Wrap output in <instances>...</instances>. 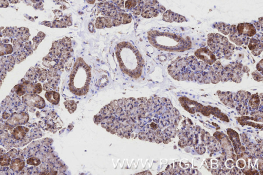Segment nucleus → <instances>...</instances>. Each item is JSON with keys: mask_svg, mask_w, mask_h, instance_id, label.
Segmentation results:
<instances>
[{"mask_svg": "<svg viewBox=\"0 0 263 175\" xmlns=\"http://www.w3.org/2000/svg\"><path fill=\"white\" fill-rule=\"evenodd\" d=\"M105 21H106L105 27H107V28H110L111 27L113 26V21L111 20V19L110 18H106Z\"/></svg>", "mask_w": 263, "mask_h": 175, "instance_id": "obj_26", "label": "nucleus"}, {"mask_svg": "<svg viewBox=\"0 0 263 175\" xmlns=\"http://www.w3.org/2000/svg\"><path fill=\"white\" fill-rule=\"evenodd\" d=\"M216 26H214V28H216L219 31L221 32L225 35H228L230 32V25L224 23L220 22L219 23H215Z\"/></svg>", "mask_w": 263, "mask_h": 175, "instance_id": "obj_9", "label": "nucleus"}, {"mask_svg": "<svg viewBox=\"0 0 263 175\" xmlns=\"http://www.w3.org/2000/svg\"><path fill=\"white\" fill-rule=\"evenodd\" d=\"M208 73L209 75L210 81H211V82L214 83V84H216L217 83L219 82V81H220L219 77L218 76V75H216L214 72L210 71V72Z\"/></svg>", "mask_w": 263, "mask_h": 175, "instance_id": "obj_16", "label": "nucleus"}, {"mask_svg": "<svg viewBox=\"0 0 263 175\" xmlns=\"http://www.w3.org/2000/svg\"><path fill=\"white\" fill-rule=\"evenodd\" d=\"M195 55L197 58L204 61L208 64H213L216 60V56L208 47H204L197 49L195 52Z\"/></svg>", "mask_w": 263, "mask_h": 175, "instance_id": "obj_2", "label": "nucleus"}, {"mask_svg": "<svg viewBox=\"0 0 263 175\" xmlns=\"http://www.w3.org/2000/svg\"><path fill=\"white\" fill-rule=\"evenodd\" d=\"M28 119V115L26 113H16L12 115L10 119H8L7 123L12 126H17L25 124L27 122Z\"/></svg>", "mask_w": 263, "mask_h": 175, "instance_id": "obj_4", "label": "nucleus"}, {"mask_svg": "<svg viewBox=\"0 0 263 175\" xmlns=\"http://www.w3.org/2000/svg\"><path fill=\"white\" fill-rule=\"evenodd\" d=\"M237 164L238 167H239V168H241V169H242V168L244 167L245 163V162L243 160L240 159L239 161H237Z\"/></svg>", "mask_w": 263, "mask_h": 175, "instance_id": "obj_27", "label": "nucleus"}, {"mask_svg": "<svg viewBox=\"0 0 263 175\" xmlns=\"http://www.w3.org/2000/svg\"><path fill=\"white\" fill-rule=\"evenodd\" d=\"M207 43L211 51L220 58L222 57L229 42L227 38L221 34H210L208 35Z\"/></svg>", "mask_w": 263, "mask_h": 175, "instance_id": "obj_1", "label": "nucleus"}, {"mask_svg": "<svg viewBox=\"0 0 263 175\" xmlns=\"http://www.w3.org/2000/svg\"><path fill=\"white\" fill-rule=\"evenodd\" d=\"M137 2L136 0H128L125 3V8L127 9H131L134 7L136 5Z\"/></svg>", "mask_w": 263, "mask_h": 175, "instance_id": "obj_20", "label": "nucleus"}, {"mask_svg": "<svg viewBox=\"0 0 263 175\" xmlns=\"http://www.w3.org/2000/svg\"><path fill=\"white\" fill-rule=\"evenodd\" d=\"M50 89V86H49V85L47 84V83H46V84H45L44 85V90H45V91H47L49 89Z\"/></svg>", "mask_w": 263, "mask_h": 175, "instance_id": "obj_31", "label": "nucleus"}, {"mask_svg": "<svg viewBox=\"0 0 263 175\" xmlns=\"http://www.w3.org/2000/svg\"><path fill=\"white\" fill-rule=\"evenodd\" d=\"M174 14L175 13L171 11L170 10H168L163 15V20L167 22H173Z\"/></svg>", "mask_w": 263, "mask_h": 175, "instance_id": "obj_13", "label": "nucleus"}, {"mask_svg": "<svg viewBox=\"0 0 263 175\" xmlns=\"http://www.w3.org/2000/svg\"><path fill=\"white\" fill-rule=\"evenodd\" d=\"M187 21L186 19L184 16H182L181 15L177 14H174V21L176 22L181 23L183 22L184 21Z\"/></svg>", "mask_w": 263, "mask_h": 175, "instance_id": "obj_21", "label": "nucleus"}, {"mask_svg": "<svg viewBox=\"0 0 263 175\" xmlns=\"http://www.w3.org/2000/svg\"><path fill=\"white\" fill-rule=\"evenodd\" d=\"M257 71H263V60H261L259 63L257 64Z\"/></svg>", "mask_w": 263, "mask_h": 175, "instance_id": "obj_28", "label": "nucleus"}, {"mask_svg": "<svg viewBox=\"0 0 263 175\" xmlns=\"http://www.w3.org/2000/svg\"><path fill=\"white\" fill-rule=\"evenodd\" d=\"M23 102L29 107L42 109L45 106L44 99L39 95L27 94L23 97Z\"/></svg>", "mask_w": 263, "mask_h": 175, "instance_id": "obj_3", "label": "nucleus"}, {"mask_svg": "<svg viewBox=\"0 0 263 175\" xmlns=\"http://www.w3.org/2000/svg\"><path fill=\"white\" fill-rule=\"evenodd\" d=\"M66 109L70 114L73 113L77 109V104L74 101L68 100L64 103Z\"/></svg>", "mask_w": 263, "mask_h": 175, "instance_id": "obj_10", "label": "nucleus"}, {"mask_svg": "<svg viewBox=\"0 0 263 175\" xmlns=\"http://www.w3.org/2000/svg\"><path fill=\"white\" fill-rule=\"evenodd\" d=\"M25 167V162L20 158H16L11 161L10 169L14 171H21Z\"/></svg>", "mask_w": 263, "mask_h": 175, "instance_id": "obj_6", "label": "nucleus"}, {"mask_svg": "<svg viewBox=\"0 0 263 175\" xmlns=\"http://www.w3.org/2000/svg\"><path fill=\"white\" fill-rule=\"evenodd\" d=\"M165 132L169 137H173V136L174 137L176 135V131L175 129L171 128V127L166 129Z\"/></svg>", "mask_w": 263, "mask_h": 175, "instance_id": "obj_24", "label": "nucleus"}, {"mask_svg": "<svg viewBox=\"0 0 263 175\" xmlns=\"http://www.w3.org/2000/svg\"><path fill=\"white\" fill-rule=\"evenodd\" d=\"M254 26L255 27V29H257V30H260L261 28L262 29L261 26V25H260L259 22H254Z\"/></svg>", "mask_w": 263, "mask_h": 175, "instance_id": "obj_29", "label": "nucleus"}, {"mask_svg": "<svg viewBox=\"0 0 263 175\" xmlns=\"http://www.w3.org/2000/svg\"><path fill=\"white\" fill-rule=\"evenodd\" d=\"M138 137L141 140H148V136L145 133H139L138 134Z\"/></svg>", "mask_w": 263, "mask_h": 175, "instance_id": "obj_25", "label": "nucleus"}, {"mask_svg": "<svg viewBox=\"0 0 263 175\" xmlns=\"http://www.w3.org/2000/svg\"><path fill=\"white\" fill-rule=\"evenodd\" d=\"M15 88H16V93L19 96H21L24 95L26 93V89L24 85L22 84L18 85L16 86Z\"/></svg>", "mask_w": 263, "mask_h": 175, "instance_id": "obj_19", "label": "nucleus"}, {"mask_svg": "<svg viewBox=\"0 0 263 175\" xmlns=\"http://www.w3.org/2000/svg\"><path fill=\"white\" fill-rule=\"evenodd\" d=\"M249 104L250 106L252 107L253 109H255L257 107L259 104V97L257 94L255 95H253L251 96V99L249 102Z\"/></svg>", "mask_w": 263, "mask_h": 175, "instance_id": "obj_14", "label": "nucleus"}, {"mask_svg": "<svg viewBox=\"0 0 263 175\" xmlns=\"http://www.w3.org/2000/svg\"><path fill=\"white\" fill-rule=\"evenodd\" d=\"M88 29H89V30H90V32L92 33V32H94V26H93V24H92V23H90L89 26H88Z\"/></svg>", "mask_w": 263, "mask_h": 175, "instance_id": "obj_30", "label": "nucleus"}, {"mask_svg": "<svg viewBox=\"0 0 263 175\" xmlns=\"http://www.w3.org/2000/svg\"><path fill=\"white\" fill-rule=\"evenodd\" d=\"M87 2L90 4H94V2H95V0H87Z\"/></svg>", "mask_w": 263, "mask_h": 175, "instance_id": "obj_33", "label": "nucleus"}, {"mask_svg": "<svg viewBox=\"0 0 263 175\" xmlns=\"http://www.w3.org/2000/svg\"><path fill=\"white\" fill-rule=\"evenodd\" d=\"M62 40L63 44H64L65 47H72V41L69 38L65 37Z\"/></svg>", "mask_w": 263, "mask_h": 175, "instance_id": "obj_23", "label": "nucleus"}, {"mask_svg": "<svg viewBox=\"0 0 263 175\" xmlns=\"http://www.w3.org/2000/svg\"><path fill=\"white\" fill-rule=\"evenodd\" d=\"M252 75L255 80L257 81V82H260L263 81V76L262 74H259V72L257 71H254L252 73Z\"/></svg>", "mask_w": 263, "mask_h": 175, "instance_id": "obj_22", "label": "nucleus"}, {"mask_svg": "<svg viewBox=\"0 0 263 175\" xmlns=\"http://www.w3.org/2000/svg\"><path fill=\"white\" fill-rule=\"evenodd\" d=\"M45 98L46 99L53 104L57 105L58 104L60 101V95L59 93L54 91H48L45 94Z\"/></svg>", "mask_w": 263, "mask_h": 175, "instance_id": "obj_7", "label": "nucleus"}, {"mask_svg": "<svg viewBox=\"0 0 263 175\" xmlns=\"http://www.w3.org/2000/svg\"><path fill=\"white\" fill-rule=\"evenodd\" d=\"M105 23H106L105 18H98L97 19L95 26L97 29H102V28H105Z\"/></svg>", "mask_w": 263, "mask_h": 175, "instance_id": "obj_15", "label": "nucleus"}, {"mask_svg": "<svg viewBox=\"0 0 263 175\" xmlns=\"http://www.w3.org/2000/svg\"><path fill=\"white\" fill-rule=\"evenodd\" d=\"M263 41H261V42H260L259 45H257V48L251 51V52H252V54L253 55H254L255 56L259 55V54H261V53L263 51Z\"/></svg>", "mask_w": 263, "mask_h": 175, "instance_id": "obj_18", "label": "nucleus"}, {"mask_svg": "<svg viewBox=\"0 0 263 175\" xmlns=\"http://www.w3.org/2000/svg\"><path fill=\"white\" fill-rule=\"evenodd\" d=\"M28 129L22 126H18L14 128L12 135L16 140H21L24 138L28 132Z\"/></svg>", "mask_w": 263, "mask_h": 175, "instance_id": "obj_5", "label": "nucleus"}, {"mask_svg": "<svg viewBox=\"0 0 263 175\" xmlns=\"http://www.w3.org/2000/svg\"><path fill=\"white\" fill-rule=\"evenodd\" d=\"M41 163V162L40 160L36 157L30 158L27 160V163L28 165L38 166Z\"/></svg>", "mask_w": 263, "mask_h": 175, "instance_id": "obj_17", "label": "nucleus"}, {"mask_svg": "<svg viewBox=\"0 0 263 175\" xmlns=\"http://www.w3.org/2000/svg\"><path fill=\"white\" fill-rule=\"evenodd\" d=\"M151 126L153 129H157V125L154 123H152L151 124Z\"/></svg>", "mask_w": 263, "mask_h": 175, "instance_id": "obj_32", "label": "nucleus"}, {"mask_svg": "<svg viewBox=\"0 0 263 175\" xmlns=\"http://www.w3.org/2000/svg\"><path fill=\"white\" fill-rule=\"evenodd\" d=\"M244 29L243 34L248 37L253 36L257 34V30L252 24L248 23H244Z\"/></svg>", "mask_w": 263, "mask_h": 175, "instance_id": "obj_8", "label": "nucleus"}, {"mask_svg": "<svg viewBox=\"0 0 263 175\" xmlns=\"http://www.w3.org/2000/svg\"><path fill=\"white\" fill-rule=\"evenodd\" d=\"M11 158L8 154H3L0 156V165L7 166L11 163Z\"/></svg>", "mask_w": 263, "mask_h": 175, "instance_id": "obj_11", "label": "nucleus"}, {"mask_svg": "<svg viewBox=\"0 0 263 175\" xmlns=\"http://www.w3.org/2000/svg\"><path fill=\"white\" fill-rule=\"evenodd\" d=\"M261 41H263V39H262L261 40L255 38H252L250 39L249 40V44H248L249 49L251 51L255 49L257 46V45Z\"/></svg>", "mask_w": 263, "mask_h": 175, "instance_id": "obj_12", "label": "nucleus"}]
</instances>
